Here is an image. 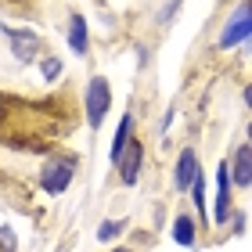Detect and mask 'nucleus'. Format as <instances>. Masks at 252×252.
<instances>
[{
  "mask_svg": "<svg viewBox=\"0 0 252 252\" xmlns=\"http://www.w3.org/2000/svg\"><path fill=\"white\" fill-rule=\"evenodd\" d=\"M87 123L83 97L72 83L51 94L29 97L18 90H0V148L18 155H54Z\"/></svg>",
  "mask_w": 252,
  "mask_h": 252,
  "instance_id": "nucleus-1",
  "label": "nucleus"
},
{
  "mask_svg": "<svg viewBox=\"0 0 252 252\" xmlns=\"http://www.w3.org/2000/svg\"><path fill=\"white\" fill-rule=\"evenodd\" d=\"M245 137H249V144H252V119H249V126H245Z\"/></svg>",
  "mask_w": 252,
  "mask_h": 252,
  "instance_id": "nucleus-19",
  "label": "nucleus"
},
{
  "mask_svg": "<svg viewBox=\"0 0 252 252\" xmlns=\"http://www.w3.org/2000/svg\"><path fill=\"white\" fill-rule=\"evenodd\" d=\"M76 169H79V155L72 152H54L43 158V166H40V191H47L51 198H58V194L68 191V184H72V177H76Z\"/></svg>",
  "mask_w": 252,
  "mask_h": 252,
  "instance_id": "nucleus-2",
  "label": "nucleus"
},
{
  "mask_svg": "<svg viewBox=\"0 0 252 252\" xmlns=\"http://www.w3.org/2000/svg\"><path fill=\"white\" fill-rule=\"evenodd\" d=\"M227 166H231V184L238 191H249L252 188V144H238L231 158H227Z\"/></svg>",
  "mask_w": 252,
  "mask_h": 252,
  "instance_id": "nucleus-7",
  "label": "nucleus"
},
{
  "mask_svg": "<svg viewBox=\"0 0 252 252\" xmlns=\"http://www.w3.org/2000/svg\"><path fill=\"white\" fill-rule=\"evenodd\" d=\"M0 11L11 18H22V22H43V4L40 0H0Z\"/></svg>",
  "mask_w": 252,
  "mask_h": 252,
  "instance_id": "nucleus-10",
  "label": "nucleus"
},
{
  "mask_svg": "<svg viewBox=\"0 0 252 252\" xmlns=\"http://www.w3.org/2000/svg\"><path fill=\"white\" fill-rule=\"evenodd\" d=\"M18 249V238L11 227H0V252H15Z\"/></svg>",
  "mask_w": 252,
  "mask_h": 252,
  "instance_id": "nucleus-17",
  "label": "nucleus"
},
{
  "mask_svg": "<svg viewBox=\"0 0 252 252\" xmlns=\"http://www.w3.org/2000/svg\"><path fill=\"white\" fill-rule=\"evenodd\" d=\"M194 234H198V223H194V216L177 213V220H173V242L184 245V249H194Z\"/></svg>",
  "mask_w": 252,
  "mask_h": 252,
  "instance_id": "nucleus-13",
  "label": "nucleus"
},
{
  "mask_svg": "<svg viewBox=\"0 0 252 252\" xmlns=\"http://www.w3.org/2000/svg\"><path fill=\"white\" fill-rule=\"evenodd\" d=\"M65 40H68V47H72V54H79V58H87V54H90V29H87V18L79 15V11L68 15Z\"/></svg>",
  "mask_w": 252,
  "mask_h": 252,
  "instance_id": "nucleus-9",
  "label": "nucleus"
},
{
  "mask_svg": "<svg viewBox=\"0 0 252 252\" xmlns=\"http://www.w3.org/2000/svg\"><path fill=\"white\" fill-rule=\"evenodd\" d=\"M123 231H126V220H105V223L97 227V234H94V238H97V242H116Z\"/></svg>",
  "mask_w": 252,
  "mask_h": 252,
  "instance_id": "nucleus-16",
  "label": "nucleus"
},
{
  "mask_svg": "<svg viewBox=\"0 0 252 252\" xmlns=\"http://www.w3.org/2000/svg\"><path fill=\"white\" fill-rule=\"evenodd\" d=\"M0 32H4V40H7V47H11L18 65H32L36 58L47 54V40H43L40 32H32V26H7L4 22Z\"/></svg>",
  "mask_w": 252,
  "mask_h": 252,
  "instance_id": "nucleus-3",
  "label": "nucleus"
},
{
  "mask_svg": "<svg viewBox=\"0 0 252 252\" xmlns=\"http://www.w3.org/2000/svg\"><path fill=\"white\" fill-rule=\"evenodd\" d=\"M144 152H148V148H144V141H141V137H133V141H130V148H126V152H123V158H119V180H123V188H133L137 184V177H141V166H144Z\"/></svg>",
  "mask_w": 252,
  "mask_h": 252,
  "instance_id": "nucleus-6",
  "label": "nucleus"
},
{
  "mask_svg": "<svg viewBox=\"0 0 252 252\" xmlns=\"http://www.w3.org/2000/svg\"><path fill=\"white\" fill-rule=\"evenodd\" d=\"M130 141H133V116L126 112V116L119 119V130H116V137H112V166H119V158H123V152L130 148Z\"/></svg>",
  "mask_w": 252,
  "mask_h": 252,
  "instance_id": "nucleus-12",
  "label": "nucleus"
},
{
  "mask_svg": "<svg viewBox=\"0 0 252 252\" xmlns=\"http://www.w3.org/2000/svg\"><path fill=\"white\" fill-rule=\"evenodd\" d=\"M40 76H43V83H58V79L65 76V62L58 58V54H43L40 58Z\"/></svg>",
  "mask_w": 252,
  "mask_h": 252,
  "instance_id": "nucleus-15",
  "label": "nucleus"
},
{
  "mask_svg": "<svg viewBox=\"0 0 252 252\" xmlns=\"http://www.w3.org/2000/svg\"><path fill=\"white\" fill-rule=\"evenodd\" d=\"M191 202H194V213H198V223L209 231V209H205V173L194 177V184H191Z\"/></svg>",
  "mask_w": 252,
  "mask_h": 252,
  "instance_id": "nucleus-14",
  "label": "nucleus"
},
{
  "mask_svg": "<svg viewBox=\"0 0 252 252\" xmlns=\"http://www.w3.org/2000/svg\"><path fill=\"white\" fill-rule=\"evenodd\" d=\"M198 173H202V169H198V158H194L191 148H184L180 158H177V173H173L177 191H191V184H194V177H198Z\"/></svg>",
  "mask_w": 252,
  "mask_h": 252,
  "instance_id": "nucleus-11",
  "label": "nucleus"
},
{
  "mask_svg": "<svg viewBox=\"0 0 252 252\" xmlns=\"http://www.w3.org/2000/svg\"><path fill=\"white\" fill-rule=\"evenodd\" d=\"M245 40H252V0L234 4L231 18L223 22L220 36H216V47H220V51H231V47H238V43H245Z\"/></svg>",
  "mask_w": 252,
  "mask_h": 252,
  "instance_id": "nucleus-4",
  "label": "nucleus"
},
{
  "mask_svg": "<svg viewBox=\"0 0 252 252\" xmlns=\"http://www.w3.org/2000/svg\"><path fill=\"white\" fill-rule=\"evenodd\" d=\"M242 101H245V108L252 112V83H245V90H242Z\"/></svg>",
  "mask_w": 252,
  "mask_h": 252,
  "instance_id": "nucleus-18",
  "label": "nucleus"
},
{
  "mask_svg": "<svg viewBox=\"0 0 252 252\" xmlns=\"http://www.w3.org/2000/svg\"><path fill=\"white\" fill-rule=\"evenodd\" d=\"M234 213V202H231V166L227 158H220L216 166V223H227Z\"/></svg>",
  "mask_w": 252,
  "mask_h": 252,
  "instance_id": "nucleus-8",
  "label": "nucleus"
},
{
  "mask_svg": "<svg viewBox=\"0 0 252 252\" xmlns=\"http://www.w3.org/2000/svg\"><path fill=\"white\" fill-rule=\"evenodd\" d=\"M112 252H133V249H112Z\"/></svg>",
  "mask_w": 252,
  "mask_h": 252,
  "instance_id": "nucleus-20",
  "label": "nucleus"
},
{
  "mask_svg": "<svg viewBox=\"0 0 252 252\" xmlns=\"http://www.w3.org/2000/svg\"><path fill=\"white\" fill-rule=\"evenodd\" d=\"M108 108H112V83L105 76H90V83L83 90V116L90 123V130H97L105 123Z\"/></svg>",
  "mask_w": 252,
  "mask_h": 252,
  "instance_id": "nucleus-5",
  "label": "nucleus"
}]
</instances>
